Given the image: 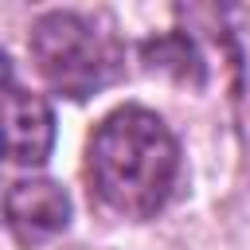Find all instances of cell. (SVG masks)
<instances>
[{
    "instance_id": "6da1fadb",
    "label": "cell",
    "mask_w": 250,
    "mask_h": 250,
    "mask_svg": "<svg viewBox=\"0 0 250 250\" xmlns=\"http://www.w3.org/2000/svg\"><path fill=\"white\" fill-rule=\"evenodd\" d=\"M86 172L105 207L129 219L156 215L180 176L172 129L145 105L113 109L86 145Z\"/></svg>"
},
{
    "instance_id": "7a4b0ae2",
    "label": "cell",
    "mask_w": 250,
    "mask_h": 250,
    "mask_svg": "<svg viewBox=\"0 0 250 250\" xmlns=\"http://www.w3.org/2000/svg\"><path fill=\"white\" fill-rule=\"evenodd\" d=\"M31 59L62 98H90L121 74V47L82 12H47L31 27Z\"/></svg>"
},
{
    "instance_id": "3957f363",
    "label": "cell",
    "mask_w": 250,
    "mask_h": 250,
    "mask_svg": "<svg viewBox=\"0 0 250 250\" xmlns=\"http://www.w3.org/2000/svg\"><path fill=\"white\" fill-rule=\"evenodd\" d=\"M55 145V113L47 98L16 86L4 62V148L12 164H43Z\"/></svg>"
},
{
    "instance_id": "277c9868",
    "label": "cell",
    "mask_w": 250,
    "mask_h": 250,
    "mask_svg": "<svg viewBox=\"0 0 250 250\" xmlns=\"http://www.w3.org/2000/svg\"><path fill=\"white\" fill-rule=\"evenodd\" d=\"M4 219L12 238L23 246L55 238L70 223V195L55 180H16L4 195Z\"/></svg>"
},
{
    "instance_id": "5b68a950",
    "label": "cell",
    "mask_w": 250,
    "mask_h": 250,
    "mask_svg": "<svg viewBox=\"0 0 250 250\" xmlns=\"http://www.w3.org/2000/svg\"><path fill=\"white\" fill-rule=\"evenodd\" d=\"M145 62L152 70L176 74L180 82H191V86L203 82V66H199V59H195V51L184 35H164L156 43H145Z\"/></svg>"
}]
</instances>
